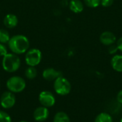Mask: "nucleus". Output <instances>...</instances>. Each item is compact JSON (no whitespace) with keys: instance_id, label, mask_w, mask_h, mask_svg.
<instances>
[{"instance_id":"nucleus-1","label":"nucleus","mask_w":122,"mask_h":122,"mask_svg":"<svg viewBox=\"0 0 122 122\" xmlns=\"http://www.w3.org/2000/svg\"><path fill=\"white\" fill-rule=\"evenodd\" d=\"M8 44L10 50L14 54H21L28 51L29 41L25 36L18 34L10 38Z\"/></svg>"},{"instance_id":"nucleus-2","label":"nucleus","mask_w":122,"mask_h":122,"mask_svg":"<svg viewBox=\"0 0 122 122\" xmlns=\"http://www.w3.org/2000/svg\"><path fill=\"white\" fill-rule=\"evenodd\" d=\"M21 65V61L19 56L15 54H6L3 56L2 67L4 71L9 73L16 71Z\"/></svg>"},{"instance_id":"nucleus-3","label":"nucleus","mask_w":122,"mask_h":122,"mask_svg":"<svg viewBox=\"0 0 122 122\" xmlns=\"http://www.w3.org/2000/svg\"><path fill=\"white\" fill-rule=\"evenodd\" d=\"M6 87L9 91L12 93H19L25 89L26 82L22 77L19 76H14L7 80Z\"/></svg>"},{"instance_id":"nucleus-4","label":"nucleus","mask_w":122,"mask_h":122,"mask_svg":"<svg viewBox=\"0 0 122 122\" xmlns=\"http://www.w3.org/2000/svg\"><path fill=\"white\" fill-rule=\"evenodd\" d=\"M54 89L57 94L61 96H66L70 93L71 86L69 80L61 76L54 80Z\"/></svg>"},{"instance_id":"nucleus-5","label":"nucleus","mask_w":122,"mask_h":122,"mask_svg":"<svg viewBox=\"0 0 122 122\" xmlns=\"http://www.w3.org/2000/svg\"><path fill=\"white\" fill-rule=\"evenodd\" d=\"M42 55L38 49H31L27 51L25 56V61L29 66H35L41 61Z\"/></svg>"},{"instance_id":"nucleus-6","label":"nucleus","mask_w":122,"mask_h":122,"mask_svg":"<svg viewBox=\"0 0 122 122\" xmlns=\"http://www.w3.org/2000/svg\"><path fill=\"white\" fill-rule=\"evenodd\" d=\"M39 101L43 107L48 108L51 107L55 104L56 99L51 92L49 91H43L39 94Z\"/></svg>"},{"instance_id":"nucleus-7","label":"nucleus","mask_w":122,"mask_h":122,"mask_svg":"<svg viewBox=\"0 0 122 122\" xmlns=\"http://www.w3.org/2000/svg\"><path fill=\"white\" fill-rule=\"evenodd\" d=\"M16 103V97L11 92H4L0 98V104L4 109H10L14 106Z\"/></svg>"},{"instance_id":"nucleus-8","label":"nucleus","mask_w":122,"mask_h":122,"mask_svg":"<svg viewBox=\"0 0 122 122\" xmlns=\"http://www.w3.org/2000/svg\"><path fill=\"white\" fill-rule=\"evenodd\" d=\"M49 112L48 109L43 106L36 108L34 112V114H33L34 119L36 122H44L45 120H46L49 117Z\"/></svg>"},{"instance_id":"nucleus-9","label":"nucleus","mask_w":122,"mask_h":122,"mask_svg":"<svg viewBox=\"0 0 122 122\" xmlns=\"http://www.w3.org/2000/svg\"><path fill=\"white\" fill-rule=\"evenodd\" d=\"M99 39L101 43L106 46H110L112 44H114L117 41V38L114 34L109 31L102 32L100 35Z\"/></svg>"},{"instance_id":"nucleus-10","label":"nucleus","mask_w":122,"mask_h":122,"mask_svg":"<svg viewBox=\"0 0 122 122\" xmlns=\"http://www.w3.org/2000/svg\"><path fill=\"white\" fill-rule=\"evenodd\" d=\"M42 76H43V78L47 81H53L61 76L62 73L53 68H48L44 70L42 73Z\"/></svg>"},{"instance_id":"nucleus-11","label":"nucleus","mask_w":122,"mask_h":122,"mask_svg":"<svg viewBox=\"0 0 122 122\" xmlns=\"http://www.w3.org/2000/svg\"><path fill=\"white\" fill-rule=\"evenodd\" d=\"M18 24L17 16L12 14H9L5 16L4 19V24L6 27L9 29L14 28Z\"/></svg>"},{"instance_id":"nucleus-12","label":"nucleus","mask_w":122,"mask_h":122,"mask_svg":"<svg viewBox=\"0 0 122 122\" xmlns=\"http://www.w3.org/2000/svg\"><path fill=\"white\" fill-rule=\"evenodd\" d=\"M111 65L114 70L118 72H122V55L117 54L111 60Z\"/></svg>"},{"instance_id":"nucleus-13","label":"nucleus","mask_w":122,"mask_h":122,"mask_svg":"<svg viewBox=\"0 0 122 122\" xmlns=\"http://www.w3.org/2000/svg\"><path fill=\"white\" fill-rule=\"evenodd\" d=\"M69 9L74 13H81L84 10V4L80 0H71L69 4Z\"/></svg>"},{"instance_id":"nucleus-14","label":"nucleus","mask_w":122,"mask_h":122,"mask_svg":"<svg viewBox=\"0 0 122 122\" xmlns=\"http://www.w3.org/2000/svg\"><path fill=\"white\" fill-rule=\"evenodd\" d=\"M94 122H113V119L109 114L102 112L97 116Z\"/></svg>"},{"instance_id":"nucleus-15","label":"nucleus","mask_w":122,"mask_h":122,"mask_svg":"<svg viewBox=\"0 0 122 122\" xmlns=\"http://www.w3.org/2000/svg\"><path fill=\"white\" fill-rule=\"evenodd\" d=\"M54 122H70V119L69 116L63 112H57L54 117Z\"/></svg>"},{"instance_id":"nucleus-16","label":"nucleus","mask_w":122,"mask_h":122,"mask_svg":"<svg viewBox=\"0 0 122 122\" xmlns=\"http://www.w3.org/2000/svg\"><path fill=\"white\" fill-rule=\"evenodd\" d=\"M25 76L29 79H33L37 76V71L34 66H29L25 71Z\"/></svg>"},{"instance_id":"nucleus-17","label":"nucleus","mask_w":122,"mask_h":122,"mask_svg":"<svg viewBox=\"0 0 122 122\" xmlns=\"http://www.w3.org/2000/svg\"><path fill=\"white\" fill-rule=\"evenodd\" d=\"M10 39V36L9 32L3 29H0V43L5 44L9 42Z\"/></svg>"},{"instance_id":"nucleus-18","label":"nucleus","mask_w":122,"mask_h":122,"mask_svg":"<svg viewBox=\"0 0 122 122\" xmlns=\"http://www.w3.org/2000/svg\"><path fill=\"white\" fill-rule=\"evenodd\" d=\"M85 4L91 8H96L101 4V0H84Z\"/></svg>"},{"instance_id":"nucleus-19","label":"nucleus","mask_w":122,"mask_h":122,"mask_svg":"<svg viewBox=\"0 0 122 122\" xmlns=\"http://www.w3.org/2000/svg\"><path fill=\"white\" fill-rule=\"evenodd\" d=\"M0 122H11V117L6 112L0 111Z\"/></svg>"},{"instance_id":"nucleus-20","label":"nucleus","mask_w":122,"mask_h":122,"mask_svg":"<svg viewBox=\"0 0 122 122\" xmlns=\"http://www.w3.org/2000/svg\"><path fill=\"white\" fill-rule=\"evenodd\" d=\"M7 53V49L4 44L0 43V56H5Z\"/></svg>"},{"instance_id":"nucleus-21","label":"nucleus","mask_w":122,"mask_h":122,"mask_svg":"<svg viewBox=\"0 0 122 122\" xmlns=\"http://www.w3.org/2000/svg\"><path fill=\"white\" fill-rule=\"evenodd\" d=\"M114 3V0H101V4L104 7L111 6Z\"/></svg>"},{"instance_id":"nucleus-22","label":"nucleus","mask_w":122,"mask_h":122,"mask_svg":"<svg viewBox=\"0 0 122 122\" xmlns=\"http://www.w3.org/2000/svg\"><path fill=\"white\" fill-rule=\"evenodd\" d=\"M118 51V48L117 46V45L114 44H112L109 46V53L110 54H114L117 53V51Z\"/></svg>"},{"instance_id":"nucleus-23","label":"nucleus","mask_w":122,"mask_h":122,"mask_svg":"<svg viewBox=\"0 0 122 122\" xmlns=\"http://www.w3.org/2000/svg\"><path fill=\"white\" fill-rule=\"evenodd\" d=\"M117 46L118 48V50L122 52V36L120 37L118 40H117Z\"/></svg>"},{"instance_id":"nucleus-24","label":"nucleus","mask_w":122,"mask_h":122,"mask_svg":"<svg viewBox=\"0 0 122 122\" xmlns=\"http://www.w3.org/2000/svg\"><path fill=\"white\" fill-rule=\"evenodd\" d=\"M117 100L120 104H122V90L119 91V92L118 93L117 96Z\"/></svg>"},{"instance_id":"nucleus-25","label":"nucleus","mask_w":122,"mask_h":122,"mask_svg":"<svg viewBox=\"0 0 122 122\" xmlns=\"http://www.w3.org/2000/svg\"><path fill=\"white\" fill-rule=\"evenodd\" d=\"M26 122V121H21V122Z\"/></svg>"},{"instance_id":"nucleus-26","label":"nucleus","mask_w":122,"mask_h":122,"mask_svg":"<svg viewBox=\"0 0 122 122\" xmlns=\"http://www.w3.org/2000/svg\"><path fill=\"white\" fill-rule=\"evenodd\" d=\"M122 122V119H121V122Z\"/></svg>"}]
</instances>
